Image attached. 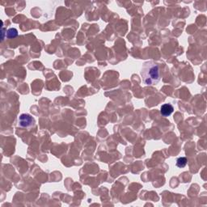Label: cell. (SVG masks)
<instances>
[{
	"label": "cell",
	"mask_w": 207,
	"mask_h": 207,
	"mask_svg": "<svg viewBox=\"0 0 207 207\" xmlns=\"http://www.w3.org/2000/svg\"><path fill=\"white\" fill-rule=\"evenodd\" d=\"M1 34H2V37H1V42L3 41L5 37V28L2 26V30H1Z\"/></svg>",
	"instance_id": "6"
},
{
	"label": "cell",
	"mask_w": 207,
	"mask_h": 207,
	"mask_svg": "<svg viewBox=\"0 0 207 207\" xmlns=\"http://www.w3.org/2000/svg\"><path fill=\"white\" fill-rule=\"evenodd\" d=\"M34 119L29 114H21L19 117V126L24 128H28L33 125Z\"/></svg>",
	"instance_id": "2"
},
{
	"label": "cell",
	"mask_w": 207,
	"mask_h": 207,
	"mask_svg": "<svg viewBox=\"0 0 207 207\" xmlns=\"http://www.w3.org/2000/svg\"><path fill=\"white\" fill-rule=\"evenodd\" d=\"M17 36H18V31L15 28H11L7 30V36L8 38H15Z\"/></svg>",
	"instance_id": "4"
},
{
	"label": "cell",
	"mask_w": 207,
	"mask_h": 207,
	"mask_svg": "<svg viewBox=\"0 0 207 207\" xmlns=\"http://www.w3.org/2000/svg\"><path fill=\"white\" fill-rule=\"evenodd\" d=\"M174 108L173 106L170 104H165L162 105L160 108V113L164 116V117H168L171 113H173Z\"/></svg>",
	"instance_id": "3"
},
{
	"label": "cell",
	"mask_w": 207,
	"mask_h": 207,
	"mask_svg": "<svg viewBox=\"0 0 207 207\" xmlns=\"http://www.w3.org/2000/svg\"><path fill=\"white\" fill-rule=\"evenodd\" d=\"M187 164V159L185 157H180L176 160V166L178 167H185Z\"/></svg>",
	"instance_id": "5"
},
{
	"label": "cell",
	"mask_w": 207,
	"mask_h": 207,
	"mask_svg": "<svg viewBox=\"0 0 207 207\" xmlns=\"http://www.w3.org/2000/svg\"><path fill=\"white\" fill-rule=\"evenodd\" d=\"M141 76L145 85H156L161 79L159 64L153 61H148L143 63L141 70Z\"/></svg>",
	"instance_id": "1"
}]
</instances>
